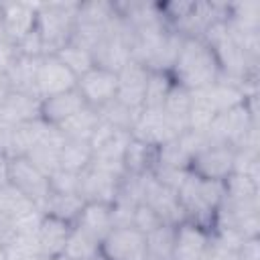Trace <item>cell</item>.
Returning <instances> with one entry per match:
<instances>
[{"label": "cell", "instance_id": "cell-1", "mask_svg": "<svg viewBox=\"0 0 260 260\" xmlns=\"http://www.w3.org/2000/svg\"><path fill=\"white\" fill-rule=\"evenodd\" d=\"M169 75L177 85L189 91H199L217 83L221 79V69L213 49L203 39H183Z\"/></svg>", "mask_w": 260, "mask_h": 260}, {"label": "cell", "instance_id": "cell-2", "mask_svg": "<svg viewBox=\"0 0 260 260\" xmlns=\"http://www.w3.org/2000/svg\"><path fill=\"white\" fill-rule=\"evenodd\" d=\"M177 197H179L185 221H191L211 232L217 209L221 207L225 197V185L223 181L199 179L193 173H187L183 183L177 189Z\"/></svg>", "mask_w": 260, "mask_h": 260}, {"label": "cell", "instance_id": "cell-3", "mask_svg": "<svg viewBox=\"0 0 260 260\" xmlns=\"http://www.w3.org/2000/svg\"><path fill=\"white\" fill-rule=\"evenodd\" d=\"M77 4L79 2H39L37 32L47 55L57 53L73 39Z\"/></svg>", "mask_w": 260, "mask_h": 260}, {"label": "cell", "instance_id": "cell-4", "mask_svg": "<svg viewBox=\"0 0 260 260\" xmlns=\"http://www.w3.org/2000/svg\"><path fill=\"white\" fill-rule=\"evenodd\" d=\"M258 93H252L246 98L244 104L225 110L213 118V122L207 128V138L215 142H225L230 146H238L250 130L258 128Z\"/></svg>", "mask_w": 260, "mask_h": 260}, {"label": "cell", "instance_id": "cell-5", "mask_svg": "<svg viewBox=\"0 0 260 260\" xmlns=\"http://www.w3.org/2000/svg\"><path fill=\"white\" fill-rule=\"evenodd\" d=\"M116 18L114 2L108 0H91V2H79L75 12V28L73 39L87 49H93L95 43L108 32L110 24Z\"/></svg>", "mask_w": 260, "mask_h": 260}, {"label": "cell", "instance_id": "cell-6", "mask_svg": "<svg viewBox=\"0 0 260 260\" xmlns=\"http://www.w3.org/2000/svg\"><path fill=\"white\" fill-rule=\"evenodd\" d=\"M236 148L225 142L207 140L189 160V173L199 179L225 181L234 173Z\"/></svg>", "mask_w": 260, "mask_h": 260}, {"label": "cell", "instance_id": "cell-7", "mask_svg": "<svg viewBox=\"0 0 260 260\" xmlns=\"http://www.w3.org/2000/svg\"><path fill=\"white\" fill-rule=\"evenodd\" d=\"M102 260H146V238L134 225H116L100 242Z\"/></svg>", "mask_w": 260, "mask_h": 260}, {"label": "cell", "instance_id": "cell-8", "mask_svg": "<svg viewBox=\"0 0 260 260\" xmlns=\"http://www.w3.org/2000/svg\"><path fill=\"white\" fill-rule=\"evenodd\" d=\"M77 75L57 57V55H43L37 69L35 79V93L39 100H47L65 91L75 89Z\"/></svg>", "mask_w": 260, "mask_h": 260}, {"label": "cell", "instance_id": "cell-9", "mask_svg": "<svg viewBox=\"0 0 260 260\" xmlns=\"http://www.w3.org/2000/svg\"><path fill=\"white\" fill-rule=\"evenodd\" d=\"M8 183L16 187L22 195H26L39 207L51 193L49 177L41 173L26 156H12L8 158Z\"/></svg>", "mask_w": 260, "mask_h": 260}, {"label": "cell", "instance_id": "cell-10", "mask_svg": "<svg viewBox=\"0 0 260 260\" xmlns=\"http://www.w3.org/2000/svg\"><path fill=\"white\" fill-rule=\"evenodd\" d=\"M75 89L81 93L83 102L91 108H102L104 104L112 102L118 93V73L93 65L89 71L77 77Z\"/></svg>", "mask_w": 260, "mask_h": 260}, {"label": "cell", "instance_id": "cell-11", "mask_svg": "<svg viewBox=\"0 0 260 260\" xmlns=\"http://www.w3.org/2000/svg\"><path fill=\"white\" fill-rule=\"evenodd\" d=\"M122 177L104 171L95 165H89L83 173H79V187L77 195L85 203H114Z\"/></svg>", "mask_w": 260, "mask_h": 260}, {"label": "cell", "instance_id": "cell-12", "mask_svg": "<svg viewBox=\"0 0 260 260\" xmlns=\"http://www.w3.org/2000/svg\"><path fill=\"white\" fill-rule=\"evenodd\" d=\"M37 8L39 2H0V24L10 43L18 45L37 30Z\"/></svg>", "mask_w": 260, "mask_h": 260}, {"label": "cell", "instance_id": "cell-13", "mask_svg": "<svg viewBox=\"0 0 260 260\" xmlns=\"http://www.w3.org/2000/svg\"><path fill=\"white\" fill-rule=\"evenodd\" d=\"M211 248V232L191 221H183L175 228L173 260H205Z\"/></svg>", "mask_w": 260, "mask_h": 260}, {"label": "cell", "instance_id": "cell-14", "mask_svg": "<svg viewBox=\"0 0 260 260\" xmlns=\"http://www.w3.org/2000/svg\"><path fill=\"white\" fill-rule=\"evenodd\" d=\"M130 134L154 148H158L179 136L160 110H146V108L140 110Z\"/></svg>", "mask_w": 260, "mask_h": 260}, {"label": "cell", "instance_id": "cell-15", "mask_svg": "<svg viewBox=\"0 0 260 260\" xmlns=\"http://www.w3.org/2000/svg\"><path fill=\"white\" fill-rule=\"evenodd\" d=\"M146 79H148V69L144 65H140L138 61L126 63L118 71V93H116V98L122 104H126L128 108L140 112L142 104H144Z\"/></svg>", "mask_w": 260, "mask_h": 260}, {"label": "cell", "instance_id": "cell-16", "mask_svg": "<svg viewBox=\"0 0 260 260\" xmlns=\"http://www.w3.org/2000/svg\"><path fill=\"white\" fill-rule=\"evenodd\" d=\"M71 228H73V223H67L59 217L43 213L41 223L37 228V242H39L41 256L47 258V260L63 256V250H65L67 238L71 234Z\"/></svg>", "mask_w": 260, "mask_h": 260}, {"label": "cell", "instance_id": "cell-17", "mask_svg": "<svg viewBox=\"0 0 260 260\" xmlns=\"http://www.w3.org/2000/svg\"><path fill=\"white\" fill-rule=\"evenodd\" d=\"M37 118H41V100L32 93L8 91L0 102V120L10 126H18Z\"/></svg>", "mask_w": 260, "mask_h": 260}, {"label": "cell", "instance_id": "cell-18", "mask_svg": "<svg viewBox=\"0 0 260 260\" xmlns=\"http://www.w3.org/2000/svg\"><path fill=\"white\" fill-rule=\"evenodd\" d=\"M83 106H87L77 89L41 100V120L47 122L53 128H59L63 122H67L73 114H77Z\"/></svg>", "mask_w": 260, "mask_h": 260}, {"label": "cell", "instance_id": "cell-19", "mask_svg": "<svg viewBox=\"0 0 260 260\" xmlns=\"http://www.w3.org/2000/svg\"><path fill=\"white\" fill-rule=\"evenodd\" d=\"M65 136L57 130V128H49L47 134L30 148V152L26 154V158L47 177L53 175L59 169V154H61V146H63Z\"/></svg>", "mask_w": 260, "mask_h": 260}, {"label": "cell", "instance_id": "cell-20", "mask_svg": "<svg viewBox=\"0 0 260 260\" xmlns=\"http://www.w3.org/2000/svg\"><path fill=\"white\" fill-rule=\"evenodd\" d=\"M73 225L102 242L106 234L114 228L112 205L110 203H85Z\"/></svg>", "mask_w": 260, "mask_h": 260}, {"label": "cell", "instance_id": "cell-21", "mask_svg": "<svg viewBox=\"0 0 260 260\" xmlns=\"http://www.w3.org/2000/svg\"><path fill=\"white\" fill-rule=\"evenodd\" d=\"M189 110H191V91L173 81V87L167 93L160 112L165 114V118L169 120V124L175 128L177 134L189 130Z\"/></svg>", "mask_w": 260, "mask_h": 260}, {"label": "cell", "instance_id": "cell-22", "mask_svg": "<svg viewBox=\"0 0 260 260\" xmlns=\"http://www.w3.org/2000/svg\"><path fill=\"white\" fill-rule=\"evenodd\" d=\"M228 26L242 35H260V2H230Z\"/></svg>", "mask_w": 260, "mask_h": 260}, {"label": "cell", "instance_id": "cell-23", "mask_svg": "<svg viewBox=\"0 0 260 260\" xmlns=\"http://www.w3.org/2000/svg\"><path fill=\"white\" fill-rule=\"evenodd\" d=\"M51 126L47 122H43L41 118L18 124L12 128V138H10V150H8V158L12 156H26L30 152V148L47 134Z\"/></svg>", "mask_w": 260, "mask_h": 260}, {"label": "cell", "instance_id": "cell-24", "mask_svg": "<svg viewBox=\"0 0 260 260\" xmlns=\"http://www.w3.org/2000/svg\"><path fill=\"white\" fill-rule=\"evenodd\" d=\"M41 57H24L18 55L14 63L8 67L6 81L10 85V91H22V93H35V79H37V69H39Z\"/></svg>", "mask_w": 260, "mask_h": 260}, {"label": "cell", "instance_id": "cell-25", "mask_svg": "<svg viewBox=\"0 0 260 260\" xmlns=\"http://www.w3.org/2000/svg\"><path fill=\"white\" fill-rule=\"evenodd\" d=\"M154 160H156V148L132 136L122 158L124 175H146L152 171Z\"/></svg>", "mask_w": 260, "mask_h": 260}, {"label": "cell", "instance_id": "cell-26", "mask_svg": "<svg viewBox=\"0 0 260 260\" xmlns=\"http://www.w3.org/2000/svg\"><path fill=\"white\" fill-rule=\"evenodd\" d=\"M83 205H85V201L77 193H49L41 205V211L45 215L59 217L67 223H75Z\"/></svg>", "mask_w": 260, "mask_h": 260}, {"label": "cell", "instance_id": "cell-27", "mask_svg": "<svg viewBox=\"0 0 260 260\" xmlns=\"http://www.w3.org/2000/svg\"><path fill=\"white\" fill-rule=\"evenodd\" d=\"M93 160V150L87 140H75L65 138L59 154V169L71 171V173H83Z\"/></svg>", "mask_w": 260, "mask_h": 260}, {"label": "cell", "instance_id": "cell-28", "mask_svg": "<svg viewBox=\"0 0 260 260\" xmlns=\"http://www.w3.org/2000/svg\"><path fill=\"white\" fill-rule=\"evenodd\" d=\"M100 126V114L91 106H83L77 114H73L67 122H63L57 130L65 138H75V140H87L93 136L95 128Z\"/></svg>", "mask_w": 260, "mask_h": 260}, {"label": "cell", "instance_id": "cell-29", "mask_svg": "<svg viewBox=\"0 0 260 260\" xmlns=\"http://www.w3.org/2000/svg\"><path fill=\"white\" fill-rule=\"evenodd\" d=\"M37 209H41V207L37 203H32L26 195H22L16 187H12L10 183L0 185V215L2 217L16 221Z\"/></svg>", "mask_w": 260, "mask_h": 260}, {"label": "cell", "instance_id": "cell-30", "mask_svg": "<svg viewBox=\"0 0 260 260\" xmlns=\"http://www.w3.org/2000/svg\"><path fill=\"white\" fill-rule=\"evenodd\" d=\"M175 228L177 225L162 223L156 230L144 234V238H146V260H173Z\"/></svg>", "mask_w": 260, "mask_h": 260}, {"label": "cell", "instance_id": "cell-31", "mask_svg": "<svg viewBox=\"0 0 260 260\" xmlns=\"http://www.w3.org/2000/svg\"><path fill=\"white\" fill-rule=\"evenodd\" d=\"M63 258L67 260H98L100 256V240L91 238L89 234L81 232L79 228H71V234L67 238Z\"/></svg>", "mask_w": 260, "mask_h": 260}, {"label": "cell", "instance_id": "cell-32", "mask_svg": "<svg viewBox=\"0 0 260 260\" xmlns=\"http://www.w3.org/2000/svg\"><path fill=\"white\" fill-rule=\"evenodd\" d=\"M98 114H100V120L106 122V124H110L112 128L124 130V132H132L134 122H136V118H138L140 112L128 108L118 98H114L112 102H108L102 108H98Z\"/></svg>", "mask_w": 260, "mask_h": 260}, {"label": "cell", "instance_id": "cell-33", "mask_svg": "<svg viewBox=\"0 0 260 260\" xmlns=\"http://www.w3.org/2000/svg\"><path fill=\"white\" fill-rule=\"evenodd\" d=\"M53 55H57L77 77L79 75H83L85 71H89L95 63H93V53H91V49H87L85 45H81V43H77V41H69L65 47H61L57 53H53Z\"/></svg>", "mask_w": 260, "mask_h": 260}, {"label": "cell", "instance_id": "cell-34", "mask_svg": "<svg viewBox=\"0 0 260 260\" xmlns=\"http://www.w3.org/2000/svg\"><path fill=\"white\" fill-rule=\"evenodd\" d=\"M171 87H173V79H171L169 73L148 71L142 108H146V110H160V106H162L167 93L171 91Z\"/></svg>", "mask_w": 260, "mask_h": 260}, {"label": "cell", "instance_id": "cell-35", "mask_svg": "<svg viewBox=\"0 0 260 260\" xmlns=\"http://www.w3.org/2000/svg\"><path fill=\"white\" fill-rule=\"evenodd\" d=\"M49 187L51 193H77L79 175L65 169H57L53 175H49Z\"/></svg>", "mask_w": 260, "mask_h": 260}, {"label": "cell", "instance_id": "cell-36", "mask_svg": "<svg viewBox=\"0 0 260 260\" xmlns=\"http://www.w3.org/2000/svg\"><path fill=\"white\" fill-rule=\"evenodd\" d=\"M132 225L136 230H140L142 234H148L152 230H156L158 225H162V219L156 215V211L152 207H148L146 203H138L132 215Z\"/></svg>", "mask_w": 260, "mask_h": 260}, {"label": "cell", "instance_id": "cell-37", "mask_svg": "<svg viewBox=\"0 0 260 260\" xmlns=\"http://www.w3.org/2000/svg\"><path fill=\"white\" fill-rule=\"evenodd\" d=\"M18 57V51H16V45L8 41L2 24H0V73H6L8 67L14 63V59Z\"/></svg>", "mask_w": 260, "mask_h": 260}, {"label": "cell", "instance_id": "cell-38", "mask_svg": "<svg viewBox=\"0 0 260 260\" xmlns=\"http://www.w3.org/2000/svg\"><path fill=\"white\" fill-rule=\"evenodd\" d=\"M238 260H260V236L242 242L238 248Z\"/></svg>", "mask_w": 260, "mask_h": 260}, {"label": "cell", "instance_id": "cell-39", "mask_svg": "<svg viewBox=\"0 0 260 260\" xmlns=\"http://www.w3.org/2000/svg\"><path fill=\"white\" fill-rule=\"evenodd\" d=\"M14 236H16V230H14L12 221L0 215V248H6Z\"/></svg>", "mask_w": 260, "mask_h": 260}, {"label": "cell", "instance_id": "cell-40", "mask_svg": "<svg viewBox=\"0 0 260 260\" xmlns=\"http://www.w3.org/2000/svg\"><path fill=\"white\" fill-rule=\"evenodd\" d=\"M12 128L10 124H6L4 120H0V154H6L8 156V150H10V138H12Z\"/></svg>", "mask_w": 260, "mask_h": 260}, {"label": "cell", "instance_id": "cell-41", "mask_svg": "<svg viewBox=\"0 0 260 260\" xmlns=\"http://www.w3.org/2000/svg\"><path fill=\"white\" fill-rule=\"evenodd\" d=\"M8 183V156L0 154V185Z\"/></svg>", "mask_w": 260, "mask_h": 260}, {"label": "cell", "instance_id": "cell-42", "mask_svg": "<svg viewBox=\"0 0 260 260\" xmlns=\"http://www.w3.org/2000/svg\"><path fill=\"white\" fill-rule=\"evenodd\" d=\"M8 91H10V85H8V81H6V75L0 73V102L6 98Z\"/></svg>", "mask_w": 260, "mask_h": 260}, {"label": "cell", "instance_id": "cell-43", "mask_svg": "<svg viewBox=\"0 0 260 260\" xmlns=\"http://www.w3.org/2000/svg\"><path fill=\"white\" fill-rule=\"evenodd\" d=\"M12 260H47V258H43V256H20V258H12Z\"/></svg>", "mask_w": 260, "mask_h": 260}, {"label": "cell", "instance_id": "cell-44", "mask_svg": "<svg viewBox=\"0 0 260 260\" xmlns=\"http://www.w3.org/2000/svg\"><path fill=\"white\" fill-rule=\"evenodd\" d=\"M0 260H10V256H8V252H6V248H0Z\"/></svg>", "mask_w": 260, "mask_h": 260}, {"label": "cell", "instance_id": "cell-45", "mask_svg": "<svg viewBox=\"0 0 260 260\" xmlns=\"http://www.w3.org/2000/svg\"><path fill=\"white\" fill-rule=\"evenodd\" d=\"M53 260H67V258H63V256H59V258H53Z\"/></svg>", "mask_w": 260, "mask_h": 260}, {"label": "cell", "instance_id": "cell-46", "mask_svg": "<svg viewBox=\"0 0 260 260\" xmlns=\"http://www.w3.org/2000/svg\"><path fill=\"white\" fill-rule=\"evenodd\" d=\"M98 260H102V258H98Z\"/></svg>", "mask_w": 260, "mask_h": 260}]
</instances>
